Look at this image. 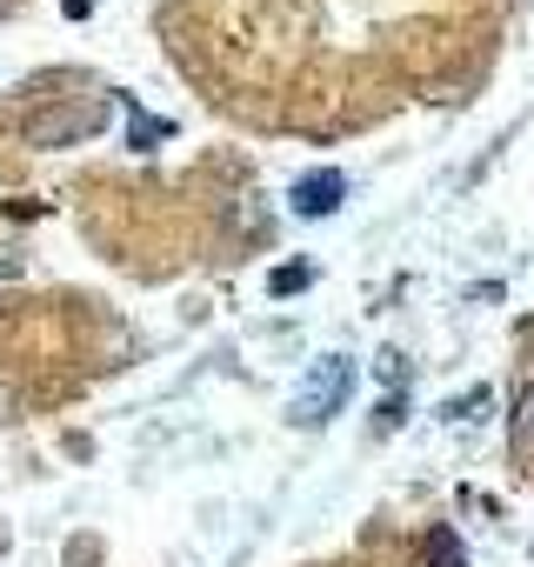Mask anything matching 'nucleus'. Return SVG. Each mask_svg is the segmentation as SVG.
Listing matches in <instances>:
<instances>
[{"label": "nucleus", "mask_w": 534, "mask_h": 567, "mask_svg": "<svg viewBox=\"0 0 534 567\" xmlns=\"http://www.w3.org/2000/svg\"><path fill=\"white\" fill-rule=\"evenodd\" d=\"M348 381H355V361H348V354H321V361L301 374V388H295V414H301V421H328V414L348 401Z\"/></svg>", "instance_id": "nucleus-1"}, {"label": "nucleus", "mask_w": 534, "mask_h": 567, "mask_svg": "<svg viewBox=\"0 0 534 567\" xmlns=\"http://www.w3.org/2000/svg\"><path fill=\"white\" fill-rule=\"evenodd\" d=\"M101 121H107L101 107H54V114H34L28 141H34V147H68V141H88Z\"/></svg>", "instance_id": "nucleus-2"}, {"label": "nucleus", "mask_w": 534, "mask_h": 567, "mask_svg": "<svg viewBox=\"0 0 534 567\" xmlns=\"http://www.w3.org/2000/svg\"><path fill=\"white\" fill-rule=\"evenodd\" d=\"M341 174L335 167H321V174H308V181H295V214H308V220H321V214H335L341 207Z\"/></svg>", "instance_id": "nucleus-3"}, {"label": "nucleus", "mask_w": 534, "mask_h": 567, "mask_svg": "<svg viewBox=\"0 0 534 567\" xmlns=\"http://www.w3.org/2000/svg\"><path fill=\"white\" fill-rule=\"evenodd\" d=\"M161 141H174V121H161V114H127V147H161Z\"/></svg>", "instance_id": "nucleus-4"}, {"label": "nucleus", "mask_w": 534, "mask_h": 567, "mask_svg": "<svg viewBox=\"0 0 534 567\" xmlns=\"http://www.w3.org/2000/svg\"><path fill=\"white\" fill-rule=\"evenodd\" d=\"M421 554H428V567H468V554H461V534H454V527H434Z\"/></svg>", "instance_id": "nucleus-5"}, {"label": "nucleus", "mask_w": 534, "mask_h": 567, "mask_svg": "<svg viewBox=\"0 0 534 567\" xmlns=\"http://www.w3.org/2000/svg\"><path fill=\"white\" fill-rule=\"evenodd\" d=\"M308 280H315L308 267H275V274H267V295H301Z\"/></svg>", "instance_id": "nucleus-6"}, {"label": "nucleus", "mask_w": 534, "mask_h": 567, "mask_svg": "<svg viewBox=\"0 0 534 567\" xmlns=\"http://www.w3.org/2000/svg\"><path fill=\"white\" fill-rule=\"evenodd\" d=\"M481 408H487V388H474L468 401H448L441 414H448V421H481Z\"/></svg>", "instance_id": "nucleus-7"}, {"label": "nucleus", "mask_w": 534, "mask_h": 567, "mask_svg": "<svg viewBox=\"0 0 534 567\" xmlns=\"http://www.w3.org/2000/svg\"><path fill=\"white\" fill-rule=\"evenodd\" d=\"M514 427H521V441H534V381H527L521 401H514Z\"/></svg>", "instance_id": "nucleus-8"}, {"label": "nucleus", "mask_w": 534, "mask_h": 567, "mask_svg": "<svg viewBox=\"0 0 534 567\" xmlns=\"http://www.w3.org/2000/svg\"><path fill=\"white\" fill-rule=\"evenodd\" d=\"M61 8H68V14L81 21V14H94V0H61Z\"/></svg>", "instance_id": "nucleus-9"}]
</instances>
